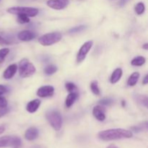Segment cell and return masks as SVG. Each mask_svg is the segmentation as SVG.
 Segmentation results:
<instances>
[{"mask_svg": "<svg viewBox=\"0 0 148 148\" xmlns=\"http://www.w3.org/2000/svg\"><path fill=\"white\" fill-rule=\"evenodd\" d=\"M98 138L103 141L123 140L132 137V132L124 129H111L101 131L98 133Z\"/></svg>", "mask_w": 148, "mask_h": 148, "instance_id": "obj_1", "label": "cell"}, {"mask_svg": "<svg viewBox=\"0 0 148 148\" xmlns=\"http://www.w3.org/2000/svg\"><path fill=\"white\" fill-rule=\"evenodd\" d=\"M46 119L48 120L52 128L56 131H59L62 126V117L60 113L55 110H51L46 114Z\"/></svg>", "mask_w": 148, "mask_h": 148, "instance_id": "obj_2", "label": "cell"}, {"mask_svg": "<svg viewBox=\"0 0 148 148\" xmlns=\"http://www.w3.org/2000/svg\"><path fill=\"white\" fill-rule=\"evenodd\" d=\"M19 74L22 77H28L36 72L34 65L29 62L28 59H23L19 62Z\"/></svg>", "mask_w": 148, "mask_h": 148, "instance_id": "obj_3", "label": "cell"}, {"mask_svg": "<svg viewBox=\"0 0 148 148\" xmlns=\"http://www.w3.org/2000/svg\"><path fill=\"white\" fill-rule=\"evenodd\" d=\"M62 36L59 32H53V33H46L43 35L38 38V42L44 46H49L54 43H58L62 40Z\"/></svg>", "mask_w": 148, "mask_h": 148, "instance_id": "obj_4", "label": "cell"}, {"mask_svg": "<svg viewBox=\"0 0 148 148\" xmlns=\"http://www.w3.org/2000/svg\"><path fill=\"white\" fill-rule=\"evenodd\" d=\"M7 12L12 14H25L27 17H36L38 14V10L34 7H10L7 10Z\"/></svg>", "mask_w": 148, "mask_h": 148, "instance_id": "obj_5", "label": "cell"}, {"mask_svg": "<svg viewBox=\"0 0 148 148\" xmlns=\"http://www.w3.org/2000/svg\"><path fill=\"white\" fill-rule=\"evenodd\" d=\"M22 141L20 137L16 136H4L0 137V147L20 148Z\"/></svg>", "mask_w": 148, "mask_h": 148, "instance_id": "obj_6", "label": "cell"}, {"mask_svg": "<svg viewBox=\"0 0 148 148\" xmlns=\"http://www.w3.org/2000/svg\"><path fill=\"white\" fill-rule=\"evenodd\" d=\"M92 45H93L92 40H88V41L85 42V43L81 46L79 51H78L77 55V63H81V62H82L85 60L87 55H88V52L90 51Z\"/></svg>", "mask_w": 148, "mask_h": 148, "instance_id": "obj_7", "label": "cell"}, {"mask_svg": "<svg viewBox=\"0 0 148 148\" xmlns=\"http://www.w3.org/2000/svg\"><path fill=\"white\" fill-rule=\"evenodd\" d=\"M54 93V88L51 85L40 87L37 90V95L40 98H47V97L53 96Z\"/></svg>", "mask_w": 148, "mask_h": 148, "instance_id": "obj_8", "label": "cell"}, {"mask_svg": "<svg viewBox=\"0 0 148 148\" xmlns=\"http://www.w3.org/2000/svg\"><path fill=\"white\" fill-rule=\"evenodd\" d=\"M68 0H49L47 1L48 7L53 10H60L64 9L68 5Z\"/></svg>", "mask_w": 148, "mask_h": 148, "instance_id": "obj_9", "label": "cell"}, {"mask_svg": "<svg viewBox=\"0 0 148 148\" xmlns=\"http://www.w3.org/2000/svg\"><path fill=\"white\" fill-rule=\"evenodd\" d=\"M92 114L97 120L103 121L106 119V109L101 106H96L92 109Z\"/></svg>", "mask_w": 148, "mask_h": 148, "instance_id": "obj_10", "label": "cell"}, {"mask_svg": "<svg viewBox=\"0 0 148 148\" xmlns=\"http://www.w3.org/2000/svg\"><path fill=\"white\" fill-rule=\"evenodd\" d=\"M17 37L20 40H23V41H30L36 37V34L30 30H23L18 33Z\"/></svg>", "mask_w": 148, "mask_h": 148, "instance_id": "obj_11", "label": "cell"}, {"mask_svg": "<svg viewBox=\"0 0 148 148\" xmlns=\"http://www.w3.org/2000/svg\"><path fill=\"white\" fill-rule=\"evenodd\" d=\"M17 65L15 64H12L10 65L6 69V70L4 71V73H3V77H4V79H10L11 78H12L14 77V75H15L16 72H17Z\"/></svg>", "mask_w": 148, "mask_h": 148, "instance_id": "obj_12", "label": "cell"}, {"mask_svg": "<svg viewBox=\"0 0 148 148\" xmlns=\"http://www.w3.org/2000/svg\"><path fill=\"white\" fill-rule=\"evenodd\" d=\"M38 136V130L36 127H30L26 130L25 133V137L26 140H29V141L36 140Z\"/></svg>", "mask_w": 148, "mask_h": 148, "instance_id": "obj_13", "label": "cell"}, {"mask_svg": "<svg viewBox=\"0 0 148 148\" xmlns=\"http://www.w3.org/2000/svg\"><path fill=\"white\" fill-rule=\"evenodd\" d=\"M40 105V101L38 99H35L33 101H30L27 103V106H26V110L28 111L29 113H35L38 109L39 106Z\"/></svg>", "mask_w": 148, "mask_h": 148, "instance_id": "obj_14", "label": "cell"}, {"mask_svg": "<svg viewBox=\"0 0 148 148\" xmlns=\"http://www.w3.org/2000/svg\"><path fill=\"white\" fill-rule=\"evenodd\" d=\"M122 74L123 71L121 68H117V69H116L112 73V75H111V79H110L111 83L115 84L116 82H118L121 78V77H122Z\"/></svg>", "mask_w": 148, "mask_h": 148, "instance_id": "obj_15", "label": "cell"}, {"mask_svg": "<svg viewBox=\"0 0 148 148\" xmlns=\"http://www.w3.org/2000/svg\"><path fill=\"white\" fill-rule=\"evenodd\" d=\"M78 97V94L77 92H70L69 95H67L66 98V101H65V105H66V108H70L72 105H73L74 103L75 102V101L77 100Z\"/></svg>", "mask_w": 148, "mask_h": 148, "instance_id": "obj_16", "label": "cell"}, {"mask_svg": "<svg viewBox=\"0 0 148 148\" xmlns=\"http://www.w3.org/2000/svg\"><path fill=\"white\" fill-rule=\"evenodd\" d=\"M140 73L139 72H134L133 74H132L131 76L130 77V78L128 79V81H127V85L129 86H134V85L137 84V81H138L139 78H140Z\"/></svg>", "mask_w": 148, "mask_h": 148, "instance_id": "obj_17", "label": "cell"}, {"mask_svg": "<svg viewBox=\"0 0 148 148\" xmlns=\"http://www.w3.org/2000/svg\"><path fill=\"white\" fill-rule=\"evenodd\" d=\"M146 62V59L145 58L143 57L142 56H138L137 57L134 58V59L132 60L131 64L133 66H143Z\"/></svg>", "mask_w": 148, "mask_h": 148, "instance_id": "obj_18", "label": "cell"}, {"mask_svg": "<svg viewBox=\"0 0 148 148\" xmlns=\"http://www.w3.org/2000/svg\"><path fill=\"white\" fill-rule=\"evenodd\" d=\"M136 101L139 103L142 104L144 106L147 107V97L144 95H137L135 97Z\"/></svg>", "mask_w": 148, "mask_h": 148, "instance_id": "obj_19", "label": "cell"}, {"mask_svg": "<svg viewBox=\"0 0 148 148\" xmlns=\"http://www.w3.org/2000/svg\"><path fill=\"white\" fill-rule=\"evenodd\" d=\"M57 67L54 65H49L44 69V72L46 75H52L57 72Z\"/></svg>", "mask_w": 148, "mask_h": 148, "instance_id": "obj_20", "label": "cell"}, {"mask_svg": "<svg viewBox=\"0 0 148 148\" xmlns=\"http://www.w3.org/2000/svg\"><path fill=\"white\" fill-rule=\"evenodd\" d=\"M134 10H135L136 13L139 15L143 14L144 13L145 10V6L143 2H139L136 4L135 7H134Z\"/></svg>", "mask_w": 148, "mask_h": 148, "instance_id": "obj_21", "label": "cell"}, {"mask_svg": "<svg viewBox=\"0 0 148 148\" xmlns=\"http://www.w3.org/2000/svg\"><path fill=\"white\" fill-rule=\"evenodd\" d=\"M90 89L92 92H93L95 95H100L101 94V91H100L99 87H98V83L97 81H92L90 84Z\"/></svg>", "mask_w": 148, "mask_h": 148, "instance_id": "obj_22", "label": "cell"}, {"mask_svg": "<svg viewBox=\"0 0 148 148\" xmlns=\"http://www.w3.org/2000/svg\"><path fill=\"white\" fill-rule=\"evenodd\" d=\"M17 21L19 24H25V23H28L30 22V19L29 17L25 14H18L17 18Z\"/></svg>", "mask_w": 148, "mask_h": 148, "instance_id": "obj_23", "label": "cell"}, {"mask_svg": "<svg viewBox=\"0 0 148 148\" xmlns=\"http://www.w3.org/2000/svg\"><path fill=\"white\" fill-rule=\"evenodd\" d=\"M9 53H10V49H7V48L0 49V64L4 62L6 56H7Z\"/></svg>", "mask_w": 148, "mask_h": 148, "instance_id": "obj_24", "label": "cell"}, {"mask_svg": "<svg viewBox=\"0 0 148 148\" xmlns=\"http://www.w3.org/2000/svg\"><path fill=\"white\" fill-rule=\"evenodd\" d=\"M65 88H66V90L69 91V92H76V91L77 90V86L75 84L72 83V82H66V83L65 84Z\"/></svg>", "mask_w": 148, "mask_h": 148, "instance_id": "obj_25", "label": "cell"}, {"mask_svg": "<svg viewBox=\"0 0 148 148\" xmlns=\"http://www.w3.org/2000/svg\"><path fill=\"white\" fill-rule=\"evenodd\" d=\"M85 29V25H79L77 26V27H75L71 28L70 30H69V33H79V32L82 31V30Z\"/></svg>", "mask_w": 148, "mask_h": 148, "instance_id": "obj_26", "label": "cell"}, {"mask_svg": "<svg viewBox=\"0 0 148 148\" xmlns=\"http://www.w3.org/2000/svg\"><path fill=\"white\" fill-rule=\"evenodd\" d=\"M99 103L104 106H109L113 103V100L111 99V98H103V99H101L99 101Z\"/></svg>", "mask_w": 148, "mask_h": 148, "instance_id": "obj_27", "label": "cell"}, {"mask_svg": "<svg viewBox=\"0 0 148 148\" xmlns=\"http://www.w3.org/2000/svg\"><path fill=\"white\" fill-rule=\"evenodd\" d=\"M7 106V101L4 97L0 95V108H4Z\"/></svg>", "mask_w": 148, "mask_h": 148, "instance_id": "obj_28", "label": "cell"}, {"mask_svg": "<svg viewBox=\"0 0 148 148\" xmlns=\"http://www.w3.org/2000/svg\"><path fill=\"white\" fill-rule=\"evenodd\" d=\"M9 112V108L7 107H4V108H0V118H1L2 116H4L5 114H7Z\"/></svg>", "mask_w": 148, "mask_h": 148, "instance_id": "obj_29", "label": "cell"}, {"mask_svg": "<svg viewBox=\"0 0 148 148\" xmlns=\"http://www.w3.org/2000/svg\"><path fill=\"white\" fill-rule=\"evenodd\" d=\"M7 91H8V89L5 85H0V95H2L3 94L6 93Z\"/></svg>", "mask_w": 148, "mask_h": 148, "instance_id": "obj_30", "label": "cell"}, {"mask_svg": "<svg viewBox=\"0 0 148 148\" xmlns=\"http://www.w3.org/2000/svg\"><path fill=\"white\" fill-rule=\"evenodd\" d=\"M10 41L7 40V39L4 38L0 36V46H4V45H9L10 44Z\"/></svg>", "mask_w": 148, "mask_h": 148, "instance_id": "obj_31", "label": "cell"}, {"mask_svg": "<svg viewBox=\"0 0 148 148\" xmlns=\"http://www.w3.org/2000/svg\"><path fill=\"white\" fill-rule=\"evenodd\" d=\"M143 85H147L148 83V75H146L145 77H144V79H143Z\"/></svg>", "mask_w": 148, "mask_h": 148, "instance_id": "obj_32", "label": "cell"}, {"mask_svg": "<svg viewBox=\"0 0 148 148\" xmlns=\"http://www.w3.org/2000/svg\"><path fill=\"white\" fill-rule=\"evenodd\" d=\"M4 130H5V128L4 127H2V126H0V134H2L4 132Z\"/></svg>", "mask_w": 148, "mask_h": 148, "instance_id": "obj_33", "label": "cell"}, {"mask_svg": "<svg viewBox=\"0 0 148 148\" xmlns=\"http://www.w3.org/2000/svg\"><path fill=\"white\" fill-rule=\"evenodd\" d=\"M143 49H145V50H147L148 49V43H145L143 46Z\"/></svg>", "mask_w": 148, "mask_h": 148, "instance_id": "obj_34", "label": "cell"}, {"mask_svg": "<svg viewBox=\"0 0 148 148\" xmlns=\"http://www.w3.org/2000/svg\"><path fill=\"white\" fill-rule=\"evenodd\" d=\"M107 148H118V147H117L116 145H111L108 146V147H107Z\"/></svg>", "mask_w": 148, "mask_h": 148, "instance_id": "obj_35", "label": "cell"}, {"mask_svg": "<svg viewBox=\"0 0 148 148\" xmlns=\"http://www.w3.org/2000/svg\"><path fill=\"white\" fill-rule=\"evenodd\" d=\"M122 105H123V106H124V105H125V102H124V101H122Z\"/></svg>", "mask_w": 148, "mask_h": 148, "instance_id": "obj_36", "label": "cell"}, {"mask_svg": "<svg viewBox=\"0 0 148 148\" xmlns=\"http://www.w3.org/2000/svg\"><path fill=\"white\" fill-rule=\"evenodd\" d=\"M33 148H40V147H34Z\"/></svg>", "mask_w": 148, "mask_h": 148, "instance_id": "obj_37", "label": "cell"}]
</instances>
